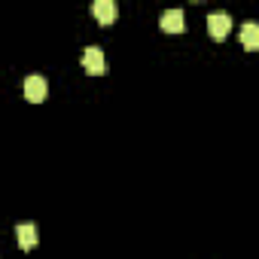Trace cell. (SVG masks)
<instances>
[{
  "label": "cell",
  "instance_id": "cell-7",
  "mask_svg": "<svg viewBox=\"0 0 259 259\" xmlns=\"http://www.w3.org/2000/svg\"><path fill=\"white\" fill-rule=\"evenodd\" d=\"M16 241H19L22 250H34V244H37V229H34L31 223L16 226Z\"/></svg>",
  "mask_w": 259,
  "mask_h": 259
},
{
  "label": "cell",
  "instance_id": "cell-4",
  "mask_svg": "<svg viewBox=\"0 0 259 259\" xmlns=\"http://www.w3.org/2000/svg\"><path fill=\"white\" fill-rule=\"evenodd\" d=\"M92 13H95V19H98L101 25H113V22H116V16H119V7L113 4V0H95Z\"/></svg>",
  "mask_w": 259,
  "mask_h": 259
},
{
  "label": "cell",
  "instance_id": "cell-1",
  "mask_svg": "<svg viewBox=\"0 0 259 259\" xmlns=\"http://www.w3.org/2000/svg\"><path fill=\"white\" fill-rule=\"evenodd\" d=\"M46 95H49V82H46V76L31 73V76L25 79V98H28L31 104H40V101H46Z\"/></svg>",
  "mask_w": 259,
  "mask_h": 259
},
{
  "label": "cell",
  "instance_id": "cell-3",
  "mask_svg": "<svg viewBox=\"0 0 259 259\" xmlns=\"http://www.w3.org/2000/svg\"><path fill=\"white\" fill-rule=\"evenodd\" d=\"M82 67L92 73V76H101L104 70H107V61H104V52L98 49V46H89L85 52H82Z\"/></svg>",
  "mask_w": 259,
  "mask_h": 259
},
{
  "label": "cell",
  "instance_id": "cell-2",
  "mask_svg": "<svg viewBox=\"0 0 259 259\" xmlns=\"http://www.w3.org/2000/svg\"><path fill=\"white\" fill-rule=\"evenodd\" d=\"M229 31H232V19H229L226 13H210V16H207V34H210L213 40H226Z\"/></svg>",
  "mask_w": 259,
  "mask_h": 259
},
{
  "label": "cell",
  "instance_id": "cell-6",
  "mask_svg": "<svg viewBox=\"0 0 259 259\" xmlns=\"http://www.w3.org/2000/svg\"><path fill=\"white\" fill-rule=\"evenodd\" d=\"M241 43H244L247 52H256V49H259V25H256V22H244V28H241Z\"/></svg>",
  "mask_w": 259,
  "mask_h": 259
},
{
  "label": "cell",
  "instance_id": "cell-5",
  "mask_svg": "<svg viewBox=\"0 0 259 259\" xmlns=\"http://www.w3.org/2000/svg\"><path fill=\"white\" fill-rule=\"evenodd\" d=\"M159 25H162V31H168V34H183V31H186V19H183L180 10H168V13H162Z\"/></svg>",
  "mask_w": 259,
  "mask_h": 259
}]
</instances>
